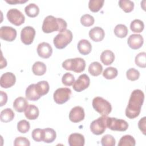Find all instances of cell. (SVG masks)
Instances as JSON below:
<instances>
[{
    "label": "cell",
    "mask_w": 146,
    "mask_h": 146,
    "mask_svg": "<svg viewBox=\"0 0 146 146\" xmlns=\"http://www.w3.org/2000/svg\"><path fill=\"white\" fill-rule=\"evenodd\" d=\"M14 113L11 108H6L1 112L0 119L3 123H8L13 120Z\"/></svg>",
    "instance_id": "obj_28"
},
{
    "label": "cell",
    "mask_w": 146,
    "mask_h": 146,
    "mask_svg": "<svg viewBox=\"0 0 146 146\" xmlns=\"http://www.w3.org/2000/svg\"><path fill=\"white\" fill-rule=\"evenodd\" d=\"M104 2V0H90L88 2V7L91 11L96 13L102 9Z\"/></svg>",
    "instance_id": "obj_33"
},
{
    "label": "cell",
    "mask_w": 146,
    "mask_h": 146,
    "mask_svg": "<svg viewBox=\"0 0 146 146\" xmlns=\"http://www.w3.org/2000/svg\"><path fill=\"white\" fill-rule=\"evenodd\" d=\"M32 71L34 75L41 76L44 75L46 71V66L42 62H36L32 67Z\"/></svg>",
    "instance_id": "obj_26"
},
{
    "label": "cell",
    "mask_w": 146,
    "mask_h": 146,
    "mask_svg": "<svg viewBox=\"0 0 146 146\" xmlns=\"http://www.w3.org/2000/svg\"><path fill=\"white\" fill-rule=\"evenodd\" d=\"M39 111L38 108L34 104L29 105L25 111V115L27 119L29 120H35L39 116Z\"/></svg>",
    "instance_id": "obj_24"
},
{
    "label": "cell",
    "mask_w": 146,
    "mask_h": 146,
    "mask_svg": "<svg viewBox=\"0 0 146 146\" xmlns=\"http://www.w3.org/2000/svg\"><path fill=\"white\" fill-rule=\"evenodd\" d=\"M102 71L103 67L98 62H94L91 63L88 67L89 73L94 76H97L100 75Z\"/></svg>",
    "instance_id": "obj_27"
},
{
    "label": "cell",
    "mask_w": 146,
    "mask_h": 146,
    "mask_svg": "<svg viewBox=\"0 0 146 146\" xmlns=\"http://www.w3.org/2000/svg\"><path fill=\"white\" fill-rule=\"evenodd\" d=\"M62 83L66 86H71L75 82V78L72 74L69 72L64 74L62 78Z\"/></svg>",
    "instance_id": "obj_40"
},
{
    "label": "cell",
    "mask_w": 146,
    "mask_h": 146,
    "mask_svg": "<svg viewBox=\"0 0 146 146\" xmlns=\"http://www.w3.org/2000/svg\"><path fill=\"white\" fill-rule=\"evenodd\" d=\"M105 33L104 30L100 27H95L89 31L90 38L94 42H101L104 38Z\"/></svg>",
    "instance_id": "obj_17"
},
{
    "label": "cell",
    "mask_w": 146,
    "mask_h": 146,
    "mask_svg": "<svg viewBox=\"0 0 146 146\" xmlns=\"http://www.w3.org/2000/svg\"><path fill=\"white\" fill-rule=\"evenodd\" d=\"M27 1H28L27 0H25V1H23V0H9V1L6 0V2L7 3H9L11 5H15V4H18V3H24Z\"/></svg>",
    "instance_id": "obj_46"
},
{
    "label": "cell",
    "mask_w": 146,
    "mask_h": 146,
    "mask_svg": "<svg viewBox=\"0 0 146 146\" xmlns=\"http://www.w3.org/2000/svg\"><path fill=\"white\" fill-rule=\"evenodd\" d=\"M56 134L54 129L51 128L43 129V141L47 143L53 142L56 139Z\"/></svg>",
    "instance_id": "obj_23"
},
{
    "label": "cell",
    "mask_w": 146,
    "mask_h": 146,
    "mask_svg": "<svg viewBox=\"0 0 146 146\" xmlns=\"http://www.w3.org/2000/svg\"><path fill=\"white\" fill-rule=\"evenodd\" d=\"M119 5L125 13L131 12L134 8V3L129 0H120L119 1Z\"/></svg>",
    "instance_id": "obj_34"
},
{
    "label": "cell",
    "mask_w": 146,
    "mask_h": 146,
    "mask_svg": "<svg viewBox=\"0 0 146 146\" xmlns=\"http://www.w3.org/2000/svg\"><path fill=\"white\" fill-rule=\"evenodd\" d=\"M35 30L31 26L23 27L21 32V39L23 43L26 45L31 44L35 38Z\"/></svg>",
    "instance_id": "obj_10"
},
{
    "label": "cell",
    "mask_w": 146,
    "mask_h": 146,
    "mask_svg": "<svg viewBox=\"0 0 146 146\" xmlns=\"http://www.w3.org/2000/svg\"><path fill=\"white\" fill-rule=\"evenodd\" d=\"M30 145L29 140L27 138L22 136L16 137L14 141V145L15 146H29Z\"/></svg>",
    "instance_id": "obj_43"
},
{
    "label": "cell",
    "mask_w": 146,
    "mask_h": 146,
    "mask_svg": "<svg viewBox=\"0 0 146 146\" xmlns=\"http://www.w3.org/2000/svg\"><path fill=\"white\" fill-rule=\"evenodd\" d=\"M15 82V75L11 72H7L2 75L0 79V85L3 88H8L14 86Z\"/></svg>",
    "instance_id": "obj_14"
},
{
    "label": "cell",
    "mask_w": 146,
    "mask_h": 146,
    "mask_svg": "<svg viewBox=\"0 0 146 146\" xmlns=\"http://www.w3.org/2000/svg\"><path fill=\"white\" fill-rule=\"evenodd\" d=\"M136 141L133 137L127 135L122 136L118 143V146H135Z\"/></svg>",
    "instance_id": "obj_30"
},
{
    "label": "cell",
    "mask_w": 146,
    "mask_h": 146,
    "mask_svg": "<svg viewBox=\"0 0 146 146\" xmlns=\"http://www.w3.org/2000/svg\"><path fill=\"white\" fill-rule=\"evenodd\" d=\"M33 140L37 142L43 141V129L40 128L34 129L31 133Z\"/></svg>",
    "instance_id": "obj_42"
},
{
    "label": "cell",
    "mask_w": 146,
    "mask_h": 146,
    "mask_svg": "<svg viewBox=\"0 0 146 146\" xmlns=\"http://www.w3.org/2000/svg\"><path fill=\"white\" fill-rule=\"evenodd\" d=\"M25 11L28 17L34 18L38 15L39 13V8L36 4L32 3L25 7Z\"/></svg>",
    "instance_id": "obj_29"
},
{
    "label": "cell",
    "mask_w": 146,
    "mask_h": 146,
    "mask_svg": "<svg viewBox=\"0 0 146 146\" xmlns=\"http://www.w3.org/2000/svg\"><path fill=\"white\" fill-rule=\"evenodd\" d=\"M37 53L38 55L44 59L48 58L52 53V48L51 45L47 42H42L38 45Z\"/></svg>",
    "instance_id": "obj_15"
},
{
    "label": "cell",
    "mask_w": 146,
    "mask_h": 146,
    "mask_svg": "<svg viewBox=\"0 0 146 146\" xmlns=\"http://www.w3.org/2000/svg\"><path fill=\"white\" fill-rule=\"evenodd\" d=\"M71 90L68 88H59L54 93L53 98L55 102L62 104L67 102L71 97Z\"/></svg>",
    "instance_id": "obj_9"
},
{
    "label": "cell",
    "mask_w": 146,
    "mask_h": 146,
    "mask_svg": "<svg viewBox=\"0 0 146 146\" xmlns=\"http://www.w3.org/2000/svg\"><path fill=\"white\" fill-rule=\"evenodd\" d=\"M72 33L70 30H65L57 34L53 39L55 47L58 49L65 48L72 40Z\"/></svg>",
    "instance_id": "obj_4"
},
{
    "label": "cell",
    "mask_w": 146,
    "mask_h": 146,
    "mask_svg": "<svg viewBox=\"0 0 146 146\" xmlns=\"http://www.w3.org/2000/svg\"><path fill=\"white\" fill-rule=\"evenodd\" d=\"M90 84V79L88 75L84 74L79 76L73 84V89L76 92H82L87 88Z\"/></svg>",
    "instance_id": "obj_11"
},
{
    "label": "cell",
    "mask_w": 146,
    "mask_h": 146,
    "mask_svg": "<svg viewBox=\"0 0 146 146\" xmlns=\"http://www.w3.org/2000/svg\"><path fill=\"white\" fill-rule=\"evenodd\" d=\"M126 76L128 80L131 81H135L139 79L140 76V72L135 68H131L127 71Z\"/></svg>",
    "instance_id": "obj_41"
},
{
    "label": "cell",
    "mask_w": 146,
    "mask_h": 146,
    "mask_svg": "<svg viewBox=\"0 0 146 146\" xmlns=\"http://www.w3.org/2000/svg\"><path fill=\"white\" fill-rule=\"evenodd\" d=\"M29 106L27 100L23 97H18L15 99L13 103V107L14 110L18 112H22L26 111Z\"/></svg>",
    "instance_id": "obj_19"
},
{
    "label": "cell",
    "mask_w": 146,
    "mask_h": 146,
    "mask_svg": "<svg viewBox=\"0 0 146 146\" xmlns=\"http://www.w3.org/2000/svg\"><path fill=\"white\" fill-rule=\"evenodd\" d=\"M94 18L92 15L88 14L82 15L80 18L81 24L85 27H90L92 26L94 23Z\"/></svg>",
    "instance_id": "obj_38"
},
{
    "label": "cell",
    "mask_w": 146,
    "mask_h": 146,
    "mask_svg": "<svg viewBox=\"0 0 146 146\" xmlns=\"http://www.w3.org/2000/svg\"><path fill=\"white\" fill-rule=\"evenodd\" d=\"M1 69H2L3 67H5L7 66V62L5 59L3 58V55H1Z\"/></svg>",
    "instance_id": "obj_47"
},
{
    "label": "cell",
    "mask_w": 146,
    "mask_h": 146,
    "mask_svg": "<svg viewBox=\"0 0 146 146\" xmlns=\"http://www.w3.org/2000/svg\"><path fill=\"white\" fill-rule=\"evenodd\" d=\"M67 27V22L62 18L48 15L43 22L42 29L44 33H51L54 31L60 33L66 30Z\"/></svg>",
    "instance_id": "obj_2"
},
{
    "label": "cell",
    "mask_w": 146,
    "mask_h": 146,
    "mask_svg": "<svg viewBox=\"0 0 146 146\" xmlns=\"http://www.w3.org/2000/svg\"><path fill=\"white\" fill-rule=\"evenodd\" d=\"M138 127L139 129L145 135L146 134V117H142L139 121Z\"/></svg>",
    "instance_id": "obj_44"
},
{
    "label": "cell",
    "mask_w": 146,
    "mask_h": 146,
    "mask_svg": "<svg viewBox=\"0 0 146 146\" xmlns=\"http://www.w3.org/2000/svg\"><path fill=\"white\" fill-rule=\"evenodd\" d=\"M107 116L102 115L92 121L90 124V130L92 133L96 135L103 134L107 128Z\"/></svg>",
    "instance_id": "obj_6"
},
{
    "label": "cell",
    "mask_w": 146,
    "mask_h": 146,
    "mask_svg": "<svg viewBox=\"0 0 146 146\" xmlns=\"http://www.w3.org/2000/svg\"><path fill=\"white\" fill-rule=\"evenodd\" d=\"M144 28V23L140 19H135L132 21L130 25V29L133 33H140L143 30Z\"/></svg>",
    "instance_id": "obj_32"
},
{
    "label": "cell",
    "mask_w": 146,
    "mask_h": 146,
    "mask_svg": "<svg viewBox=\"0 0 146 146\" xmlns=\"http://www.w3.org/2000/svg\"><path fill=\"white\" fill-rule=\"evenodd\" d=\"M135 62L136 64L141 67L145 68L146 67V53L141 52L139 53L135 57Z\"/></svg>",
    "instance_id": "obj_36"
},
{
    "label": "cell",
    "mask_w": 146,
    "mask_h": 146,
    "mask_svg": "<svg viewBox=\"0 0 146 146\" xmlns=\"http://www.w3.org/2000/svg\"><path fill=\"white\" fill-rule=\"evenodd\" d=\"M100 60L106 66L111 64L115 60V55L112 51L109 50H106L103 51L100 55Z\"/></svg>",
    "instance_id": "obj_22"
},
{
    "label": "cell",
    "mask_w": 146,
    "mask_h": 146,
    "mask_svg": "<svg viewBox=\"0 0 146 146\" xmlns=\"http://www.w3.org/2000/svg\"><path fill=\"white\" fill-rule=\"evenodd\" d=\"M144 100L143 92L139 89L133 90L130 96L127 107L125 109V115L129 119L137 117L140 112Z\"/></svg>",
    "instance_id": "obj_1"
},
{
    "label": "cell",
    "mask_w": 146,
    "mask_h": 146,
    "mask_svg": "<svg viewBox=\"0 0 146 146\" xmlns=\"http://www.w3.org/2000/svg\"><path fill=\"white\" fill-rule=\"evenodd\" d=\"M94 109L103 116H107L112 111V107L110 102L102 97H95L92 100Z\"/></svg>",
    "instance_id": "obj_5"
},
{
    "label": "cell",
    "mask_w": 146,
    "mask_h": 146,
    "mask_svg": "<svg viewBox=\"0 0 146 146\" xmlns=\"http://www.w3.org/2000/svg\"><path fill=\"white\" fill-rule=\"evenodd\" d=\"M144 42L143 36L140 34H132L127 40V43L130 48L133 50H137L140 48Z\"/></svg>",
    "instance_id": "obj_16"
},
{
    "label": "cell",
    "mask_w": 146,
    "mask_h": 146,
    "mask_svg": "<svg viewBox=\"0 0 146 146\" xmlns=\"http://www.w3.org/2000/svg\"><path fill=\"white\" fill-rule=\"evenodd\" d=\"M7 101V95L6 92H4L2 91H1V104L0 106L2 107L4 106Z\"/></svg>",
    "instance_id": "obj_45"
},
{
    "label": "cell",
    "mask_w": 146,
    "mask_h": 146,
    "mask_svg": "<svg viewBox=\"0 0 146 146\" xmlns=\"http://www.w3.org/2000/svg\"><path fill=\"white\" fill-rule=\"evenodd\" d=\"M68 144L70 146H83L84 145L85 139L84 136L80 133H71L68 139Z\"/></svg>",
    "instance_id": "obj_18"
},
{
    "label": "cell",
    "mask_w": 146,
    "mask_h": 146,
    "mask_svg": "<svg viewBox=\"0 0 146 146\" xmlns=\"http://www.w3.org/2000/svg\"><path fill=\"white\" fill-rule=\"evenodd\" d=\"M8 21L15 26H21L25 22V17L21 11L17 9H11L7 13Z\"/></svg>",
    "instance_id": "obj_8"
},
{
    "label": "cell",
    "mask_w": 146,
    "mask_h": 146,
    "mask_svg": "<svg viewBox=\"0 0 146 146\" xmlns=\"http://www.w3.org/2000/svg\"><path fill=\"white\" fill-rule=\"evenodd\" d=\"M128 29L126 26L123 24L117 25L114 29L115 35L120 38H124L128 34Z\"/></svg>",
    "instance_id": "obj_31"
},
{
    "label": "cell",
    "mask_w": 146,
    "mask_h": 146,
    "mask_svg": "<svg viewBox=\"0 0 146 146\" xmlns=\"http://www.w3.org/2000/svg\"><path fill=\"white\" fill-rule=\"evenodd\" d=\"M78 49L79 52L84 55H88L92 50L91 43L86 39H81L78 43Z\"/></svg>",
    "instance_id": "obj_20"
},
{
    "label": "cell",
    "mask_w": 146,
    "mask_h": 146,
    "mask_svg": "<svg viewBox=\"0 0 146 146\" xmlns=\"http://www.w3.org/2000/svg\"><path fill=\"white\" fill-rule=\"evenodd\" d=\"M30 128V123L26 120H21L17 124V129L19 132L22 133H25L27 132Z\"/></svg>",
    "instance_id": "obj_37"
},
{
    "label": "cell",
    "mask_w": 146,
    "mask_h": 146,
    "mask_svg": "<svg viewBox=\"0 0 146 146\" xmlns=\"http://www.w3.org/2000/svg\"><path fill=\"white\" fill-rule=\"evenodd\" d=\"M117 70L116 68L110 67L106 68L104 70L103 76L107 79H113L117 76Z\"/></svg>",
    "instance_id": "obj_35"
},
{
    "label": "cell",
    "mask_w": 146,
    "mask_h": 146,
    "mask_svg": "<svg viewBox=\"0 0 146 146\" xmlns=\"http://www.w3.org/2000/svg\"><path fill=\"white\" fill-rule=\"evenodd\" d=\"M101 143L103 146H115L116 141L115 138L111 135H106L101 139Z\"/></svg>",
    "instance_id": "obj_39"
},
{
    "label": "cell",
    "mask_w": 146,
    "mask_h": 146,
    "mask_svg": "<svg viewBox=\"0 0 146 146\" xmlns=\"http://www.w3.org/2000/svg\"><path fill=\"white\" fill-rule=\"evenodd\" d=\"M85 113L84 109L80 106L72 108L69 113V119L73 123H78L84 119Z\"/></svg>",
    "instance_id": "obj_13"
},
{
    "label": "cell",
    "mask_w": 146,
    "mask_h": 146,
    "mask_svg": "<svg viewBox=\"0 0 146 146\" xmlns=\"http://www.w3.org/2000/svg\"><path fill=\"white\" fill-rule=\"evenodd\" d=\"M62 67L66 70L73 71L76 73L83 72L86 67V62L81 58L68 59L62 63Z\"/></svg>",
    "instance_id": "obj_3"
},
{
    "label": "cell",
    "mask_w": 146,
    "mask_h": 146,
    "mask_svg": "<svg viewBox=\"0 0 146 146\" xmlns=\"http://www.w3.org/2000/svg\"><path fill=\"white\" fill-rule=\"evenodd\" d=\"M25 95L26 99L31 101H36L40 98L36 91L35 84H31L27 87Z\"/></svg>",
    "instance_id": "obj_21"
},
{
    "label": "cell",
    "mask_w": 146,
    "mask_h": 146,
    "mask_svg": "<svg viewBox=\"0 0 146 146\" xmlns=\"http://www.w3.org/2000/svg\"><path fill=\"white\" fill-rule=\"evenodd\" d=\"M107 127L112 131H125L128 128V123L122 119L115 117H107Z\"/></svg>",
    "instance_id": "obj_7"
},
{
    "label": "cell",
    "mask_w": 146,
    "mask_h": 146,
    "mask_svg": "<svg viewBox=\"0 0 146 146\" xmlns=\"http://www.w3.org/2000/svg\"><path fill=\"white\" fill-rule=\"evenodd\" d=\"M35 89L38 94L41 97L48 92L50 89L49 84L47 81H40L35 84Z\"/></svg>",
    "instance_id": "obj_25"
},
{
    "label": "cell",
    "mask_w": 146,
    "mask_h": 146,
    "mask_svg": "<svg viewBox=\"0 0 146 146\" xmlns=\"http://www.w3.org/2000/svg\"><path fill=\"white\" fill-rule=\"evenodd\" d=\"M17 31L10 26H2L0 29V37L2 39L12 42L16 38Z\"/></svg>",
    "instance_id": "obj_12"
}]
</instances>
